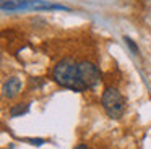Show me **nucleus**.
Here are the masks:
<instances>
[{
    "instance_id": "obj_1",
    "label": "nucleus",
    "mask_w": 151,
    "mask_h": 149,
    "mask_svg": "<svg viewBox=\"0 0 151 149\" xmlns=\"http://www.w3.org/2000/svg\"><path fill=\"white\" fill-rule=\"evenodd\" d=\"M52 78L55 83H59L62 87H67V89L78 91V92L88 89V86L80 78L78 63L72 58H62L60 62H57V65L52 70Z\"/></svg>"
},
{
    "instance_id": "obj_2",
    "label": "nucleus",
    "mask_w": 151,
    "mask_h": 149,
    "mask_svg": "<svg viewBox=\"0 0 151 149\" xmlns=\"http://www.w3.org/2000/svg\"><path fill=\"white\" fill-rule=\"evenodd\" d=\"M102 109L111 118H120L125 112V97L114 86H107L101 96Z\"/></svg>"
},
{
    "instance_id": "obj_3",
    "label": "nucleus",
    "mask_w": 151,
    "mask_h": 149,
    "mask_svg": "<svg viewBox=\"0 0 151 149\" xmlns=\"http://www.w3.org/2000/svg\"><path fill=\"white\" fill-rule=\"evenodd\" d=\"M78 71H80V78L83 80V83L89 87H94L96 84L99 83L101 80V73H99L98 67H96L93 62H88V60H83L78 63Z\"/></svg>"
},
{
    "instance_id": "obj_4",
    "label": "nucleus",
    "mask_w": 151,
    "mask_h": 149,
    "mask_svg": "<svg viewBox=\"0 0 151 149\" xmlns=\"http://www.w3.org/2000/svg\"><path fill=\"white\" fill-rule=\"evenodd\" d=\"M21 87H23V83H21L20 78L12 76L4 83V86H2V94H4L5 99H13V97H17L18 94H20Z\"/></svg>"
},
{
    "instance_id": "obj_5",
    "label": "nucleus",
    "mask_w": 151,
    "mask_h": 149,
    "mask_svg": "<svg viewBox=\"0 0 151 149\" xmlns=\"http://www.w3.org/2000/svg\"><path fill=\"white\" fill-rule=\"evenodd\" d=\"M28 112H29V102H20V104H15L13 107H10L12 117H21V115H26Z\"/></svg>"
},
{
    "instance_id": "obj_6",
    "label": "nucleus",
    "mask_w": 151,
    "mask_h": 149,
    "mask_svg": "<svg viewBox=\"0 0 151 149\" xmlns=\"http://www.w3.org/2000/svg\"><path fill=\"white\" fill-rule=\"evenodd\" d=\"M124 41H125V44L128 45V49L132 50V54H135V55H138V54H140V49L137 47V44H135V42L132 41L130 37H127V36H125V37H124Z\"/></svg>"
},
{
    "instance_id": "obj_7",
    "label": "nucleus",
    "mask_w": 151,
    "mask_h": 149,
    "mask_svg": "<svg viewBox=\"0 0 151 149\" xmlns=\"http://www.w3.org/2000/svg\"><path fill=\"white\" fill-rule=\"evenodd\" d=\"M73 149H89V148H88V146L85 144V143H80V144H76V146H75V148H73Z\"/></svg>"
}]
</instances>
